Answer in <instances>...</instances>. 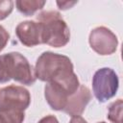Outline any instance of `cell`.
I'll return each mask as SVG.
<instances>
[{
    "label": "cell",
    "instance_id": "1",
    "mask_svg": "<svg viewBox=\"0 0 123 123\" xmlns=\"http://www.w3.org/2000/svg\"><path fill=\"white\" fill-rule=\"evenodd\" d=\"M73 73V63L67 56L46 51L37 59L35 74L42 82L60 81Z\"/></svg>",
    "mask_w": 123,
    "mask_h": 123
},
{
    "label": "cell",
    "instance_id": "2",
    "mask_svg": "<svg viewBox=\"0 0 123 123\" xmlns=\"http://www.w3.org/2000/svg\"><path fill=\"white\" fill-rule=\"evenodd\" d=\"M43 29V44L55 48L65 46L70 40V30L61 13L56 11H42L37 15Z\"/></svg>",
    "mask_w": 123,
    "mask_h": 123
},
{
    "label": "cell",
    "instance_id": "3",
    "mask_svg": "<svg viewBox=\"0 0 123 123\" xmlns=\"http://www.w3.org/2000/svg\"><path fill=\"white\" fill-rule=\"evenodd\" d=\"M80 86L78 76L72 75L60 80L46 83L44 86V97L50 108L54 111H62L71 94Z\"/></svg>",
    "mask_w": 123,
    "mask_h": 123
},
{
    "label": "cell",
    "instance_id": "4",
    "mask_svg": "<svg viewBox=\"0 0 123 123\" xmlns=\"http://www.w3.org/2000/svg\"><path fill=\"white\" fill-rule=\"evenodd\" d=\"M118 86V76L111 68H100L92 77V91L95 98L100 103H105L115 96Z\"/></svg>",
    "mask_w": 123,
    "mask_h": 123
},
{
    "label": "cell",
    "instance_id": "5",
    "mask_svg": "<svg viewBox=\"0 0 123 123\" xmlns=\"http://www.w3.org/2000/svg\"><path fill=\"white\" fill-rule=\"evenodd\" d=\"M31 104L28 89L21 86H8L0 88V112L24 111Z\"/></svg>",
    "mask_w": 123,
    "mask_h": 123
},
{
    "label": "cell",
    "instance_id": "6",
    "mask_svg": "<svg viewBox=\"0 0 123 123\" xmlns=\"http://www.w3.org/2000/svg\"><path fill=\"white\" fill-rule=\"evenodd\" d=\"M6 55L11 79L25 86L35 84L37 77L35 69L28 60L19 52H10Z\"/></svg>",
    "mask_w": 123,
    "mask_h": 123
},
{
    "label": "cell",
    "instance_id": "7",
    "mask_svg": "<svg viewBox=\"0 0 123 123\" xmlns=\"http://www.w3.org/2000/svg\"><path fill=\"white\" fill-rule=\"evenodd\" d=\"M88 42L92 50L101 56L113 54L118 45V39L115 34L104 26L96 27L90 32Z\"/></svg>",
    "mask_w": 123,
    "mask_h": 123
},
{
    "label": "cell",
    "instance_id": "8",
    "mask_svg": "<svg viewBox=\"0 0 123 123\" xmlns=\"http://www.w3.org/2000/svg\"><path fill=\"white\" fill-rule=\"evenodd\" d=\"M18 40L27 47L43 44V29L38 21L27 20L20 22L15 28Z\"/></svg>",
    "mask_w": 123,
    "mask_h": 123
},
{
    "label": "cell",
    "instance_id": "9",
    "mask_svg": "<svg viewBox=\"0 0 123 123\" xmlns=\"http://www.w3.org/2000/svg\"><path fill=\"white\" fill-rule=\"evenodd\" d=\"M91 100V92L89 88L84 85H80L78 89L69 96L67 103L62 110L63 112L70 116L81 115L87 104Z\"/></svg>",
    "mask_w": 123,
    "mask_h": 123
},
{
    "label": "cell",
    "instance_id": "10",
    "mask_svg": "<svg viewBox=\"0 0 123 123\" xmlns=\"http://www.w3.org/2000/svg\"><path fill=\"white\" fill-rule=\"evenodd\" d=\"M45 4V1L40 0H17L15 2L18 12L25 16H31L37 11L42 10Z\"/></svg>",
    "mask_w": 123,
    "mask_h": 123
},
{
    "label": "cell",
    "instance_id": "11",
    "mask_svg": "<svg viewBox=\"0 0 123 123\" xmlns=\"http://www.w3.org/2000/svg\"><path fill=\"white\" fill-rule=\"evenodd\" d=\"M122 108H123V102L121 99H118L110 105L107 117L111 123H121Z\"/></svg>",
    "mask_w": 123,
    "mask_h": 123
},
{
    "label": "cell",
    "instance_id": "12",
    "mask_svg": "<svg viewBox=\"0 0 123 123\" xmlns=\"http://www.w3.org/2000/svg\"><path fill=\"white\" fill-rule=\"evenodd\" d=\"M11 79L9 68H8V62L6 59V55L0 56V84H4L9 82Z\"/></svg>",
    "mask_w": 123,
    "mask_h": 123
},
{
    "label": "cell",
    "instance_id": "13",
    "mask_svg": "<svg viewBox=\"0 0 123 123\" xmlns=\"http://www.w3.org/2000/svg\"><path fill=\"white\" fill-rule=\"evenodd\" d=\"M13 1L6 0L0 1V20L7 18L13 10Z\"/></svg>",
    "mask_w": 123,
    "mask_h": 123
},
{
    "label": "cell",
    "instance_id": "14",
    "mask_svg": "<svg viewBox=\"0 0 123 123\" xmlns=\"http://www.w3.org/2000/svg\"><path fill=\"white\" fill-rule=\"evenodd\" d=\"M9 39H10L9 33L2 25H0V52L6 47V45L9 42Z\"/></svg>",
    "mask_w": 123,
    "mask_h": 123
},
{
    "label": "cell",
    "instance_id": "15",
    "mask_svg": "<svg viewBox=\"0 0 123 123\" xmlns=\"http://www.w3.org/2000/svg\"><path fill=\"white\" fill-rule=\"evenodd\" d=\"M78 2L77 1H57V5L59 7L60 10H62V11H65V10H68L70 8H72L75 4H77Z\"/></svg>",
    "mask_w": 123,
    "mask_h": 123
},
{
    "label": "cell",
    "instance_id": "16",
    "mask_svg": "<svg viewBox=\"0 0 123 123\" xmlns=\"http://www.w3.org/2000/svg\"><path fill=\"white\" fill-rule=\"evenodd\" d=\"M37 123H59V120L57 119L56 116L50 114V115H46L42 117Z\"/></svg>",
    "mask_w": 123,
    "mask_h": 123
},
{
    "label": "cell",
    "instance_id": "17",
    "mask_svg": "<svg viewBox=\"0 0 123 123\" xmlns=\"http://www.w3.org/2000/svg\"><path fill=\"white\" fill-rule=\"evenodd\" d=\"M69 123H87V121L84 119L81 115H76V116H71Z\"/></svg>",
    "mask_w": 123,
    "mask_h": 123
},
{
    "label": "cell",
    "instance_id": "18",
    "mask_svg": "<svg viewBox=\"0 0 123 123\" xmlns=\"http://www.w3.org/2000/svg\"><path fill=\"white\" fill-rule=\"evenodd\" d=\"M97 123H106V122H104V121H101V122H97Z\"/></svg>",
    "mask_w": 123,
    "mask_h": 123
}]
</instances>
